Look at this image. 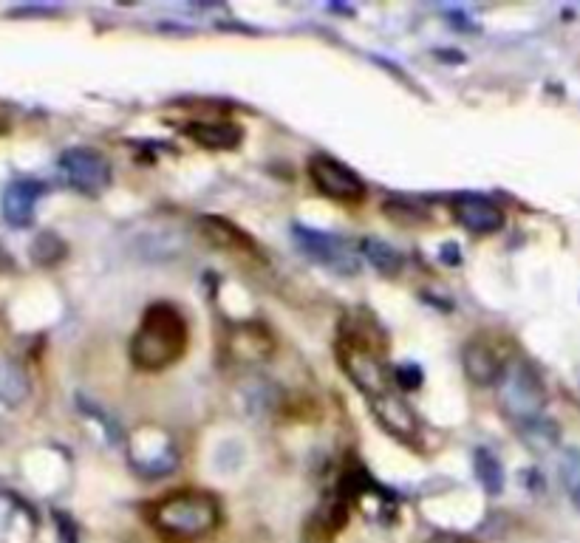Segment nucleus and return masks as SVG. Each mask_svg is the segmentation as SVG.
Wrapping results in <instances>:
<instances>
[{
    "label": "nucleus",
    "mask_w": 580,
    "mask_h": 543,
    "mask_svg": "<svg viewBox=\"0 0 580 543\" xmlns=\"http://www.w3.org/2000/svg\"><path fill=\"white\" fill-rule=\"evenodd\" d=\"M337 357L346 371V377L363 391L368 399L380 396L388 391V365L380 357V351L360 337H343L337 346Z\"/></svg>",
    "instance_id": "5"
},
{
    "label": "nucleus",
    "mask_w": 580,
    "mask_h": 543,
    "mask_svg": "<svg viewBox=\"0 0 580 543\" xmlns=\"http://www.w3.org/2000/svg\"><path fill=\"white\" fill-rule=\"evenodd\" d=\"M371 408H374V416L380 419L382 428L399 436V439H414L416 433H419V419H416L414 408L402 396L394 394V391L374 396Z\"/></svg>",
    "instance_id": "11"
},
{
    "label": "nucleus",
    "mask_w": 580,
    "mask_h": 543,
    "mask_svg": "<svg viewBox=\"0 0 580 543\" xmlns=\"http://www.w3.org/2000/svg\"><path fill=\"white\" fill-rule=\"evenodd\" d=\"M473 470H476V478H479V484L487 495H498L504 490V467H501V459L493 450L479 447L473 453Z\"/></svg>",
    "instance_id": "18"
},
{
    "label": "nucleus",
    "mask_w": 580,
    "mask_h": 543,
    "mask_svg": "<svg viewBox=\"0 0 580 543\" xmlns=\"http://www.w3.org/2000/svg\"><path fill=\"white\" fill-rule=\"evenodd\" d=\"M153 529L173 543H193L213 535L221 524V507L210 493L182 490L165 495L150 512Z\"/></svg>",
    "instance_id": "2"
},
{
    "label": "nucleus",
    "mask_w": 580,
    "mask_h": 543,
    "mask_svg": "<svg viewBox=\"0 0 580 543\" xmlns=\"http://www.w3.org/2000/svg\"><path fill=\"white\" fill-rule=\"evenodd\" d=\"M37 518L32 507L9 490H0V543H32Z\"/></svg>",
    "instance_id": "10"
},
{
    "label": "nucleus",
    "mask_w": 580,
    "mask_h": 543,
    "mask_svg": "<svg viewBox=\"0 0 580 543\" xmlns=\"http://www.w3.org/2000/svg\"><path fill=\"white\" fill-rule=\"evenodd\" d=\"M496 396L504 416H510L515 422H530L535 416H541V408L547 402V388L530 362L513 360L504 362V371L496 382Z\"/></svg>",
    "instance_id": "3"
},
{
    "label": "nucleus",
    "mask_w": 580,
    "mask_h": 543,
    "mask_svg": "<svg viewBox=\"0 0 580 543\" xmlns=\"http://www.w3.org/2000/svg\"><path fill=\"white\" fill-rule=\"evenodd\" d=\"M433 543H464V541H456V538H436Z\"/></svg>",
    "instance_id": "23"
},
{
    "label": "nucleus",
    "mask_w": 580,
    "mask_h": 543,
    "mask_svg": "<svg viewBox=\"0 0 580 543\" xmlns=\"http://www.w3.org/2000/svg\"><path fill=\"white\" fill-rule=\"evenodd\" d=\"M521 439L530 450L544 453L558 442V430H555V422H549L544 416H535L530 422H521Z\"/></svg>",
    "instance_id": "19"
},
{
    "label": "nucleus",
    "mask_w": 580,
    "mask_h": 543,
    "mask_svg": "<svg viewBox=\"0 0 580 543\" xmlns=\"http://www.w3.org/2000/svg\"><path fill=\"white\" fill-rule=\"evenodd\" d=\"M199 227L207 235V241L216 244V247L230 249V252H252V255L258 252V247L252 244V238H249L247 232L238 230L235 224L218 218V215H204L199 221Z\"/></svg>",
    "instance_id": "14"
},
{
    "label": "nucleus",
    "mask_w": 580,
    "mask_h": 543,
    "mask_svg": "<svg viewBox=\"0 0 580 543\" xmlns=\"http://www.w3.org/2000/svg\"><path fill=\"white\" fill-rule=\"evenodd\" d=\"M63 255H66V244H63L57 235H51V232H43V235H40V238L32 244V258L37 261V264H43V266L57 264Z\"/></svg>",
    "instance_id": "20"
},
{
    "label": "nucleus",
    "mask_w": 580,
    "mask_h": 543,
    "mask_svg": "<svg viewBox=\"0 0 580 543\" xmlns=\"http://www.w3.org/2000/svg\"><path fill=\"white\" fill-rule=\"evenodd\" d=\"M309 176L315 181L317 190L326 198H332V201H340V204H360L365 198L363 179L351 167L337 162L332 156H312Z\"/></svg>",
    "instance_id": "7"
},
{
    "label": "nucleus",
    "mask_w": 580,
    "mask_h": 543,
    "mask_svg": "<svg viewBox=\"0 0 580 543\" xmlns=\"http://www.w3.org/2000/svg\"><path fill=\"white\" fill-rule=\"evenodd\" d=\"M453 218L456 224L473 235H493L504 227V210L496 201L473 193H462L453 198Z\"/></svg>",
    "instance_id": "9"
},
{
    "label": "nucleus",
    "mask_w": 580,
    "mask_h": 543,
    "mask_svg": "<svg viewBox=\"0 0 580 543\" xmlns=\"http://www.w3.org/2000/svg\"><path fill=\"white\" fill-rule=\"evenodd\" d=\"M43 184L32 179L12 181L3 193V204H0V213L6 218V224H12L17 230L29 227L34 221V207H37V198L43 196Z\"/></svg>",
    "instance_id": "12"
},
{
    "label": "nucleus",
    "mask_w": 580,
    "mask_h": 543,
    "mask_svg": "<svg viewBox=\"0 0 580 543\" xmlns=\"http://www.w3.org/2000/svg\"><path fill=\"white\" fill-rule=\"evenodd\" d=\"M561 476H564V487L572 504L580 510V450H569L561 464Z\"/></svg>",
    "instance_id": "21"
},
{
    "label": "nucleus",
    "mask_w": 580,
    "mask_h": 543,
    "mask_svg": "<svg viewBox=\"0 0 580 543\" xmlns=\"http://www.w3.org/2000/svg\"><path fill=\"white\" fill-rule=\"evenodd\" d=\"M187 348V323L170 303L150 306L131 340V360L142 371H162L182 360Z\"/></svg>",
    "instance_id": "1"
},
{
    "label": "nucleus",
    "mask_w": 580,
    "mask_h": 543,
    "mask_svg": "<svg viewBox=\"0 0 580 543\" xmlns=\"http://www.w3.org/2000/svg\"><path fill=\"white\" fill-rule=\"evenodd\" d=\"M462 362H464V374L470 382H476L481 388H490L496 385L501 371H504V362L498 357V351L490 343H467L462 351Z\"/></svg>",
    "instance_id": "13"
},
{
    "label": "nucleus",
    "mask_w": 580,
    "mask_h": 543,
    "mask_svg": "<svg viewBox=\"0 0 580 543\" xmlns=\"http://www.w3.org/2000/svg\"><path fill=\"white\" fill-rule=\"evenodd\" d=\"M292 235H295V241H298V247L303 249L306 258L329 266L340 275H354L357 272V252L346 238L332 235V232L312 230V227H303V224H295Z\"/></svg>",
    "instance_id": "6"
},
{
    "label": "nucleus",
    "mask_w": 580,
    "mask_h": 543,
    "mask_svg": "<svg viewBox=\"0 0 580 543\" xmlns=\"http://www.w3.org/2000/svg\"><path fill=\"white\" fill-rule=\"evenodd\" d=\"M184 133L196 145L210 150H230L241 142V128L232 122H193L184 128Z\"/></svg>",
    "instance_id": "15"
},
{
    "label": "nucleus",
    "mask_w": 580,
    "mask_h": 543,
    "mask_svg": "<svg viewBox=\"0 0 580 543\" xmlns=\"http://www.w3.org/2000/svg\"><path fill=\"white\" fill-rule=\"evenodd\" d=\"M397 382H399V388H405V391H416V388L422 385V368H419L416 362H405V365H399Z\"/></svg>",
    "instance_id": "22"
},
{
    "label": "nucleus",
    "mask_w": 580,
    "mask_h": 543,
    "mask_svg": "<svg viewBox=\"0 0 580 543\" xmlns=\"http://www.w3.org/2000/svg\"><path fill=\"white\" fill-rule=\"evenodd\" d=\"M360 255H363L368 264L374 266L380 275H397L405 266V258L397 247H391L388 241L382 238H363L360 244Z\"/></svg>",
    "instance_id": "17"
},
{
    "label": "nucleus",
    "mask_w": 580,
    "mask_h": 543,
    "mask_svg": "<svg viewBox=\"0 0 580 543\" xmlns=\"http://www.w3.org/2000/svg\"><path fill=\"white\" fill-rule=\"evenodd\" d=\"M60 170L66 173L68 184L85 196H100L111 184V165L108 159L91 148H71L60 156Z\"/></svg>",
    "instance_id": "8"
},
{
    "label": "nucleus",
    "mask_w": 580,
    "mask_h": 543,
    "mask_svg": "<svg viewBox=\"0 0 580 543\" xmlns=\"http://www.w3.org/2000/svg\"><path fill=\"white\" fill-rule=\"evenodd\" d=\"M128 461L142 478H165L179 470L182 453L167 430L156 428V425H142L133 430Z\"/></svg>",
    "instance_id": "4"
},
{
    "label": "nucleus",
    "mask_w": 580,
    "mask_h": 543,
    "mask_svg": "<svg viewBox=\"0 0 580 543\" xmlns=\"http://www.w3.org/2000/svg\"><path fill=\"white\" fill-rule=\"evenodd\" d=\"M32 394V379L15 360H0V402L6 408H20Z\"/></svg>",
    "instance_id": "16"
}]
</instances>
